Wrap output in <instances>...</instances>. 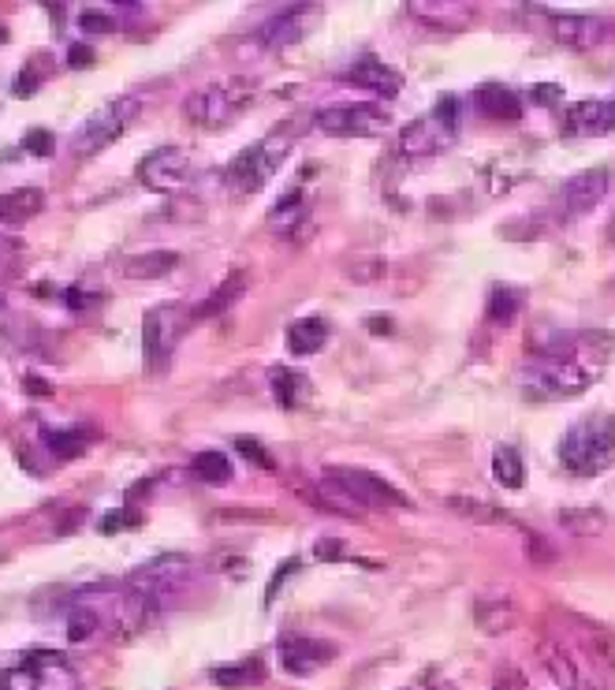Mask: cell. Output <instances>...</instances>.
Returning a JSON list of instances; mask_svg holds the SVG:
<instances>
[{
  "label": "cell",
  "mask_w": 615,
  "mask_h": 690,
  "mask_svg": "<svg viewBox=\"0 0 615 690\" xmlns=\"http://www.w3.org/2000/svg\"><path fill=\"white\" fill-rule=\"evenodd\" d=\"M615 352L612 333H556L545 344L533 339L526 363L519 366V388L533 399H574L608 369Z\"/></svg>",
  "instance_id": "obj_1"
},
{
  "label": "cell",
  "mask_w": 615,
  "mask_h": 690,
  "mask_svg": "<svg viewBox=\"0 0 615 690\" xmlns=\"http://www.w3.org/2000/svg\"><path fill=\"white\" fill-rule=\"evenodd\" d=\"M560 459L578 478H597L608 470L615 459V418L608 410L574 422L560 440Z\"/></svg>",
  "instance_id": "obj_2"
},
{
  "label": "cell",
  "mask_w": 615,
  "mask_h": 690,
  "mask_svg": "<svg viewBox=\"0 0 615 690\" xmlns=\"http://www.w3.org/2000/svg\"><path fill=\"white\" fill-rule=\"evenodd\" d=\"M0 690H79V672L60 650L34 646L0 676Z\"/></svg>",
  "instance_id": "obj_3"
},
{
  "label": "cell",
  "mask_w": 615,
  "mask_h": 690,
  "mask_svg": "<svg viewBox=\"0 0 615 690\" xmlns=\"http://www.w3.org/2000/svg\"><path fill=\"white\" fill-rule=\"evenodd\" d=\"M459 109H463L459 98H440L433 112H426L399 131V153L403 158H433V153L448 150L459 135V116H463Z\"/></svg>",
  "instance_id": "obj_4"
},
{
  "label": "cell",
  "mask_w": 615,
  "mask_h": 690,
  "mask_svg": "<svg viewBox=\"0 0 615 690\" xmlns=\"http://www.w3.org/2000/svg\"><path fill=\"white\" fill-rule=\"evenodd\" d=\"M287 153H291V139H287L284 131H276V135L254 142V146H246L243 153H235L224 180H228V187L235 194H258L265 183L273 180V172L284 164Z\"/></svg>",
  "instance_id": "obj_5"
},
{
  "label": "cell",
  "mask_w": 615,
  "mask_h": 690,
  "mask_svg": "<svg viewBox=\"0 0 615 690\" xmlns=\"http://www.w3.org/2000/svg\"><path fill=\"white\" fill-rule=\"evenodd\" d=\"M250 98H254L250 82L228 79V82H213V87L194 90V94L183 101V112H187V120L198 123V128H224V123H232L239 116Z\"/></svg>",
  "instance_id": "obj_6"
},
{
  "label": "cell",
  "mask_w": 615,
  "mask_h": 690,
  "mask_svg": "<svg viewBox=\"0 0 615 690\" xmlns=\"http://www.w3.org/2000/svg\"><path fill=\"white\" fill-rule=\"evenodd\" d=\"M392 116L373 105V101H355V105H328L314 112V128L332 139H377L388 131Z\"/></svg>",
  "instance_id": "obj_7"
},
{
  "label": "cell",
  "mask_w": 615,
  "mask_h": 690,
  "mask_svg": "<svg viewBox=\"0 0 615 690\" xmlns=\"http://www.w3.org/2000/svg\"><path fill=\"white\" fill-rule=\"evenodd\" d=\"M135 116H139V98H112V101H105V105H101L94 116H90L75 131V139H71V150H75L79 158H90V153L112 146V142H116L123 131L135 123Z\"/></svg>",
  "instance_id": "obj_8"
},
{
  "label": "cell",
  "mask_w": 615,
  "mask_h": 690,
  "mask_svg": "<svg viewBox=\"0 0 615 690\" xmlns=\"http://www.w3.org/2000/svg\"><path fill=\"white\" fill-rule=\"evenodd\" d=\"M194 575V564L191 556H157V560L142 564L127 575V586L131 590H139L142 597H150L153 605H164V597L168 593H180L183 586L191 582Z\"/></svg>",
  "instance_id": "obj_9"
},
{
  "label": "cell",
  "mask_w": 615,
  "mask_h": 690,
  "mask_svg": "<svg viewBox=\"0 0 615 690\" xmlns=\"http://www.w3.org/2000/svg\"><path fill=\"white\" fill-rule=\"evenodd\" d=\"M191 180V153L183 146H157L139 161V183L146 191L172 194L183 191Z\"/></svg>",
  "instance_id": "obj_10"
},
{
  "label": "cell",
  "mask_w": 615,
  "mask_h": 690,
  "mask_svg": "<svg viewBox=\"0 0 615 690\" xmlns=\"http://www.w3.org/2000/svg\"><path fill=\"white\" fill-rule=\"evenodd\" d=\"M191 317L194 314H187L176 303H164V306H157V311L146 314V322H142V352H146L150 369L164 366V358H168V352L176 347V339L183 328H187Z\"/></svg>",
  "instance_id": "obj_11"
},
{
  "label": "cell",
  "mask_w": 615,
  "mask_h": 690,
  "mask_svg": "<svg viewBox=\"0 0 615 690\" xmlns=\"http://www.w3.org/2000/svg\"><path fill=\"white\" fill-rule=\"evenodd\" d=\"M328 478L336 481V486H344L351 497L362 504V508H407V497L399 493L396 486H388L385 478H377L373 470H362V467H328L325 470Z\"/></svg>",
  "instance_id": "obj_12"
},
{
  "label": "cell",
  "mask_w": 615,
  "mask_h": 690,
  "mask_svg": "<svg viewBox=\"0 0 615 690\" xmlns=\"http://www.w3.org/2000/svg\"><path fill=\"white\" fill-rule=\"evenodd\" d=\"M541 16L549 19L552 38H556L560 45H571V49H597L608 38H615V30H612L608 19H597V16L545 12V8H541Z\"/></svg>",
  "instance_id": "obj_13"
},
{
  "label": "cell",
  "mask_w": 615,
  "mask_h": 690,
  "mask_svg": "<svg viewBox=\"0 0 615 690\" xmlns=\"http://www.w3.org/2000/svg\"><path fill=\"white\" fill-rule=\"evenodd\" d=\"M608 191H612V172L608 169H590V172H578V176H571L567 183H563V191L556 199L560 221H571V217H582V213H590Z\"/></svg>",
  "instance_id": "obj_14"
},
{
  "label": "cell",
  "mask_w": 615,
  "mask_h": 690,
  "mask_svg": "<svg viewBox=\"0 0 615 690\" xmlns=\"http://www.w3.org/2000/svg\"><path fill=\"white\" fill-rule=\"evenodd\" d=\"M560 131L567 139H597L612 135L615 131V98H590V101H574L563 112Z\"/></svg>",
  "instance_id": "obj_15"
},
{
  "label": "cell",
  "mask_w": 615,
  "mask_h": 690,
  "mask_svg": "<svg viewBox=\"0 0 615 690\" xmlns=\"http://www.w3.org/2000/svg\"><path fill=\"white\" fill-rule=\"evenodd\" d=\"M336 661V646L310 635H284L280 638V668L287 676H314L317 668Z\"/></svg>",
  "instance_id": "obj_16"
},
{
  "label": "cell",
  "mask_w": 615,
  "mask_h": 690,
  "mask_svg": "<svg viewBox=\"0 0 615 690\" xmlns=\"http://www.w3.org/2000/svg\"><path fill=\"white\" fill-rule=\"evenodd\" d=\"M310 19H314V8L310 4L284 8L280 16L265 19V23L254 30V41H258L262 49H287L291 41H299L306 30H310Z\"/></svg>",
  "instance_id": "obj_17"
},
{
  "label": "cell",
  "mask_w": 615,
  "mask_h": 690,
  "mask_svg": "<svg viewBox=\"0 0 615 690\" xmlns=\"http://www.w3.org/2000/svg\"><path fill=\"white\" fill-rule=\"evenodd\" d=\"M344 82H347V87L369 90V94H377V98H396L399 90H403V79H399V71L381 64L377 57L355 60V64L344 71Z\"/></svg>",
  "instance_id": "obj_18"
},
{
  "label": "cell",
  "mask_w": 615,
  "mask_h": 690,
  "mask_svg": "<svg viewBox=\"0 0 615 690\" xmlns=\"http://www.w3.org/2000/svg\"><path fill=\"white\" fill-rule=\"evenodd\" d=\"M515 620V601H511L508 590H489L474 601V623L481 635H508Z\"/></svg>",
  "instance_id": "obj_19"
},
{
  "label": "cell",
  "mask_w": 615,
  "mask_h": 690,
  "mask_svg": "<svg viewBox=\"0 0 615 690\" xmlns=\"http://www.w3.org/2000/svg\"><path fill=\"white\" fill-rule=\"evenodd\" d=\"M407 12L414 19H422L426 27L459 30L474 19V4H467V0H418V4H410Z\"/></svg>",
  "instance_id": "obj_20"
},
{
  "label": "cell",
  "mask_w": 615,
  "mask_h": 690,
  "mask_svg": "<svg viewBox=\"0 0 615 690\" xmlns=\"http://www.w3.org/2000/svg\"><path fill=\"white\" fill-rule=\"evenodd\" d=\"M470 101H474V109L485 120H519L522 116V98L515 94V90L500 87V82H485V87H478Z\"/></svg>",
  "instance_id": "obj_21"
},
{
  "label": "cell",
  "mask_w": 615,
  "mask_h": 690,
  "mask_svg": "<svg viewBox=\"0 0 615 690\" xmlns=\"http://www.w3.org/2000/svg\"><path fill=\"white\" fill-rule=\"evenodd\" d=\"M45 210V191L41 187H16L0 194V224H27Z\"/></svg>",
  "instance_id": "obj_22"
},
{
  "label": "cell",
  "mask_w": 615,
  "mask_h": 690,
  "mask_svg": "<svg viewBox=\"0 0 615 690\" xmlns=\"http://www.w3.org/2000/svg\"><path fill=\"white\" fill-rule=\"evenodd\" d=\"M448 508L455 511V515H463V519H470V522H481V527H515V530H526L511 511L492 508V504L478 500V497H448Z\"/></svg>",
  "instance_id": "obj_23"
},
{
  "label": "cell",
  "mask_w": 615,
  "mask_h": 690,
  "mask_svg": "<svg viewBox=\"0 0 615 690\" xmlns=\"http://www.w3.org/2000/svg\"><path fill=\"white\" fill-rule=\"evenodd\" d=\"M176 265H180L176 251H146V254L127 257L120 273L127 276V281H157V276H168Z\"/></svg>",
  "instance_id": "obj_24"
},
{
  "label": "cell",
  "mask_w": 615,
  "mask_h": 690,
  "mask_svg": "<svg viewBox=\"0 0 615 690\" xmlns=\"http://www.w3.org/2000/svg\"><path fill=\"white\" fill-rule=\"evenodd\" d=\"M246 292V273H232V276H224V281L213 287V295L205 298V303L194 311V322H205V317H221V314H228L235 303L243 298Z\"/></svg>",
  "instance_id": "obj_25"
},
{
  "label": "cell",
  "mask_w": 615,
  "mask_h": 690,
  "mask_svg": "<svg viewBox=\"0 0 615 690\" xmlns=\"http://www.w3.org/2000/svg\"><path fill=\"white\" fill-rule=\"evenodd\" d=\"M325 344H328V322H321V317H303V322L287 328V352L291 355H314Z\"/></svg>",
  "instance_id": "obj_26"
},
{
  "label": "cell",
  "mask_w": 615,
  "mask_h": 690,
  "mask_svg": "<svg viewBox=\"0 0 615 690\" xmlns=\"http://www.w3.org/2000/svg\"><path fill=\"white\" fill-rule=\"evenodd\" d=\"M262 679H265L262 657H246V661H239V664H221V668H213V683H217V687H232V690L254 687V683H262Z\"/></svg>",
  "instance_id": "obj_27"
},
{
  "label": "cell",
  "mask_w": 615,
  "mask_h": 690,
  "mask_svg": "<svg viewBox=\"0 0 615 690\" xmlns=\"http://www.w3.org/2000/svg\"><path fill=\"white\" fill-rule=\"evenodd\" d=\"M269 388H273V399L280 404L284 410H295L306 399V377L303 374H295V369H287V366H276L273 374H269Z\"/></svg>",
  "instance_id": "obj_28"
},
{
  "label": "cell",
  "mask_w": 615,
  "mask_h": 690,
  "mask_svg": "<svg viewBox=\"0 0 615 690\" xmlns=\"http://www.w3.org/2000/svg\"><path fill=\"white\" fill-rule=\"evenodd\" d=\"M191 474L205 486H228L232 481V459L224 451H198L191 459Z\"/></svg>",
  "instance_id": "obj_29"
},
{
  "label": "cell",
  "mask_w": 615,
  "mask_h": 690,
  "mask_svg": "<svg viewBox=\"0 0 615 690\" xmlns=\"http://www.w3.org/2000/svg\"><path fill=\"white\" fill-rule=\"evenodd\" d=\"M556 527L571 534H601L608 530V515L601 508H563L556 511Z\"/></svg>",
  "instance_id": "obj_30"
},
{
  "label": "cell",
  "mask_w": 615,
  "mask_h": 690,
  "mask_svg": "<svg viewBox=\"0 0 615 690\" xmlns=\"http://www.w3.org/2000/svg\"><path fill=\"white\" fill-rule=\"evenodd\" d=\"M541 661H545V668H549V676L556 679V683L563 687V690H578V668H574V661H571V653L567 650H560V646H552V642H545L541 646Z\"/></svg>",
  "instance_id": "obj_31"
},
{
  "label": "cell",
  "mask_w": 615,
  "mask_h": 690,
  "mask_svg": "<svg viewBox=\"0 0 615 690\" xmlns=\"http://www.w3.org/2000/svg\"><path fill=\"white\" fill-rule=\"evenodd\" d=\"M90 429H49L45 434V448L53 451L57 459H75L90 448Z\"/></svg>",
  "instance_id": "obj_32"
},
{
  "label": "cell",
  "mask_w": 615,
  "mask_h": 690,
  "mask_svg": "<svg viewBox=\"0 0 615 690\" xmlns=\"http://www.w3.org/2000/svg\"><path fill=\"white\" fill-rule=\"evenodd\" d=\"M522 311V295L515 292V287H508V284H496L492 287V295H489V322L492 325H511L519 317Z\"/></svg>",
  "instance_id": "obj_33"
},
{
  "label": "cell",
  "mask_w": 615,
  "mask_h": 690,
  "mask_svg": "<svg viewBox=\"0 0 615 690\" xmlns=\"http://www.w3.org/2000/svg\"><path fill=\"white\" fill-rule=\"evenodd\" d=\"M49 71H53V60H49L45 53L34 57V60H27L23 71H19V75H16L12 94H16V98H30V94H38V87L49 79Z\"/></svg>",
  "instance_id": "obj_34"
},
{
  "label": "cell",
  "mask_w": 615,
  "mask_h": 690,
  "mask_svg": "<svg viewBox=\"0 0 615 690\" xmlns=\"http://www.w3.org/2000/svg\"><path fill=\"white\" fill-rule=\"evenodd\" d=\"M492 478H496V486L504 489H519L522 486V456L515 448H496V456H492Z\"/></svg>",
  "instance_id": "obj_35"
},
{
  "label": "cell",
  "mask_w": 615,
  "mask_h": 690,
  "mask_svg": "<svg viewBox=\"0 0 615 690\" xmlns=\"http://www.w3.org/2000/svg\"><path fill=\"white\" fill-rule=\"evenodd\" d=\"M299 217H303V194L295 191V194H284V199L276 202V210L269 213V224L273 229H280V232H291Z\"/></svg>",
  "instance_id": "obj_36"
},
{
  "label": "cell",
  "mask_w": 615,
  "mask_h": 690,
  "mask_svg": "<svg viewBox=\"0 0 615 690\" xmlns=\"http://www.w3.org/2000/svg\"><path fill=\"white\" fill-rule=\"evenodd\" d=\"M79 27L86 30V34H112V30H120V19L105 12V8H82Z\"/></svg>",
  "instance_id": "obj_37"
},
{
  "label": "cell",
  "mask_w": 615,
  "mask_h": 690,
  "mask_svg": "<svg viewBox=\"0 0 615 690\" xmlns=\"http://www.w3.org/2000/svg\"><path fill=\"white\" fill-rule=\"evenodd\" d=\"M23 150H27V153H34V158H53V153H57V139H53V131H45V128L27 131Z\"/></svg>",
  "instance_id": "obj_38"
},
{
  "label": "cell",
  "mask_w": 615,
  "mask_h": 690,
  "mask_svg": "<svg viewBox=\"0 0 615 690\" xmlns=\"http://www.w3.org/2000/svg\"><path fill=\"white\" fill-rule=\"evenodd\" d=\"M139 522H142L139 511L120 508V511H109L105 519H101V534H120L123 527H139Z\"/></svg>",
  "instance_id": "obj_39"
},
{
  "label": "cell",
  "mask_w": 615,
  "mask_h": 690,
  "mask_svg": "<svg viewBox=\"0 0 615 690\" xmlns=\"http://www.w3.org/2000/svg\"><path fill=\"white\" fill-rule=\"evenodd\" d=\"M235 448H239L243 456L250 459V463H258V467L273 470V456H269V451H265V448H262V445H258V440H254V437H235Z\"/></svg>",
  "instance_id": "obj_40"
},
{
  "label": "cell",
  "mask_w": 615,
  "mask_h": 690,
  "mask_svg": "<svg viewBox=\"0 0 615 690\" xmlns=\"http://www.w3.org/2000/svg\"><path fill=\"white\" fill-rule=\"evenodd\" d=\"M492 690H530V683L522 679V672H515V668H500Z\"/></svg>",
  "instance_id": "obj_41"
},
{
  "label": "cell",
  "mask_w": 615,
  "mask_h": 690,
  "mask_svg": "<svg viewBox=\"0 0 615 690\" xmlns=\"http://www.w3.org/2000/svg\"><path fill=\"white\" fill-rule=\"evenodd\" d=\"M295 571H299V560H287L284 568L273 575V582H269V593H265V605H273V601H276V593H280L284 579H287V575H295Z\"/></svg>",
  "instance_id": "obj_42"
},
{
  "label": "cell",
  "mask_w": 615,
  "mask_h": 690,
  "mask_svg": "<svg viewBox=\"0 0 615 690\" xmlns=\"http://www.w3.org/2000/svg\"><path fill=\"white\" fill-rule=\"evenodd\" d=\"M94 49H90V45H71L68 49V68H90V64H94Z\"/></svg>",
  "instance_id": "obj_43"
},
{
  "label": "cell",
  "mask_w": 615,
  "mask_h": 690,
  "mask_svg": "<svg viewBox=\"0 0 615 690\" xmlns=\"http://www.w3.org/2000/svg\"><path fill=\"white\" fill-rule=\"evenodd\" d=\"M403 690H451V687L444 683V679H433V676H429V679H418V683H410V687H403Z\"/></svg>",
  "instance_id": "obj_44"
},
{
  "label": "cell",
  "mask_w": 615,
  "mask_h": 690,
  "mask_svg": "<svg viewBox=\"0 0 615 690\" xmlns=\"http://www.w3.org/2000/svg\"><path fill=\"white\" fill-rule=\"evenodd\" d=\"M23 388H27L30 396H49V393H53V388H49L41 377H27V380H23Z\"/></svg>",
  "instance_id": "obj_45"
},
{
  "label": "cell",
  "mask_w": 615,
  "mask_h": 690,
  "mask_svg": "<svg viewBox=\"0 0 615 690\" xmlns=\"http://www.w3.org/2000/svg\"><path fill=\"white\" fill-rule=\"evenodd\" d=\"M64 303L71 306V311H82V306L90 303V295H79V287H68V292H64Z\"/></svg>",
  "instance_id": "obj_46"
},
{
  "label": "cell",
  "mask_w": 615,
  "mask_h": 690,
  "mask_svg": "<svg viewBox=\"0 0 615 690\" xmlns=\"http://www.w3.org/2000/svg\"><path fill=\"white\" fill-rule=\"evenodd\" d=\"M369 328H373V333H388L392 325H388V317H369Z\"/></svg>",
  "instance_id": "obj_47"
},
{
  "label": "cell",
  "mask_w": 615,
  "mask_h": 690,
  "mask_svg": "<svg viewBox=\"0 0 615 690\" xmlns=\"http://www.w3.org/2000/svg\"><path fill=\"white\" fill-rule=\"evenodd\" d=\"M608 240L615 243V213H612V221H608Z\"/></svg>",
  "instance_id": "obj_48"
},
{
  "label": "cell",
  "mask_w": 615,
  "mask_h": 690,
  "mask_svg": "<svg viewBox=\"0 0 615 690\" xmlns=\"http://www.w3.org/2000/svg\"><path fill=\"white\" fill-rule=\"evenodd\" d=\"M4 41H8V27L0 23V45H4Z\"/></svg>",
  "instance_id": "obj_49"
}]
</instances>
